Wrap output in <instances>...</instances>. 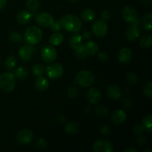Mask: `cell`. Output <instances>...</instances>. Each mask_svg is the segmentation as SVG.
Instances as JSON below:
<instances>
[{"label":"cell","instance_id":"cell-19","mask_svg":"<svg viewBox=\"0 0 152 152\" xmlns=\"http://www.w3.org/2000/svg\"><path fill=\"white\" fill-rule=\"evenodd\" d=\"M49 87V82L43 77H37L35 82V88L39 91H44Z\"/></svg>","mask_w":152,"mask_h":152},{"label":"cell","instance_id":"cell-50","mask_svg":"<svg viewBox=\"0 0 152 152\" xmlns=\"http://www.w3.org/2000/svg\"><path fill=\"white\" fill-rule=\"evenodd\" d=\"M69 1H79V0H69Z\"/></svg>","mask_w":152,"mask_h":152},{"label":"cell","instance_id":"cell-45","mask_svg":"<svg viewBox=\"0 0 152 152\" xmlns=\"http://www.w3.org/2000/svg\"><path fill=\"white\" fill-rule=\"evenodd\" d=\"M137 142L138 144H140V145H143L145 142V137L141 134L137 135Z\"/></svg>","mask_w":152,"mask_h":152},{"label":"cell","instance_id":"cell-44","mask_svg":"<svg viewBox=\"0 0 152 152\" xmlns=\"http://www.w3.org/2000/svg\"><path fill=\"white\" fill-rule=\"evenodd\" d=\"M98 58H99L101 61L104 62V61H106L107 59H108V55L105 52L102 51L99 53V54H98Z\"/></svg>","mask_w":152,"mask_h":152},{"label":"cell","instance_id":"cell-22","mask_svg":"<svg viewBox=\"0 0 152 152\" xmlns=\"http://www.w3.org/2000/svg\"><path fill=\"white\" fill-rule=\"evenodd\" d=\"M65 131L68 134L75 135L80 131V126L75 122H71L65 126Z\"/></svg>","mask_w":152,"mask_h":152},{"label":"cell","instance_id":"cell-5","mask_svg":"<svg viewBox=\"0 0 152 152\" xmlns=\"http://www.w3.org/2000/svg\"><path fill=\"white\" fill-rule=\"evenodd\" d=\"M45 71L49 78L51 80H56L60 78L63 75L64 69L60 64L53 63L46 67Z\"/></svg>","mask_w":152,"mask_h":152},{"label":"cell","instance_id":"cell-33","mask_svg":"<svg viewBox=\"0 0 152 152\" xmlns=\"http://www.w3.org/2000/svg\"><path fill=\"white\" fill-rule=\"evenodd\" d=\"M96 114L99 117H106L108 115V110L104 105H99L95 110Z\"/></svg>","mask_w":152,"mask_h":152},{"label":"cell","instance_id":"cell-20","mask_svg":"<svg viewBox=\"0 0 152 152\" xmlns=\"http://www.w3.org/2000/svg\"><path fill=\"white\" fill-rule=\"evenodd\" d=\"M85 48H86V51L87 53V55H90V56H93V55L96 54L98 50H99L98 45L95 42L93 41L88 42L85 45Z\"/></svg>","mask_w":152,"mask_h":152},{"label":"cell","instance_id":"cell-30","mask_svg":"<svg viewBox=\"0 0 152 152\" xmlns=\"http://www.w3.org/2000/svg\"><path fill=\"white\" fill-rule=\"evenodd\" d=\"M28 76V71H27L25 67H19L15 71L14 77L18 80H25Z\"/></svg>","mask_w":152,"mask_h":152},{"label":"cell","instance_id":"cell-42","mask_svg":"<svg viewBox=\"0 0 152 152\" xmlns=\"http://www.w3.org/2000/svg\"><path fill=\"white\" fill-rule=\"evenodd\" d=\"M37 146L39 148H45L47 147V142L42 138H40L37 140Z\"/></svg>","mask_w":152,"mask_h":152},{"label":"cell","instance_id":"cell-15","mask_svg":"<svg viewBox=\"0 0 152 152\" xmlns=\"http://www.w3.org/2000/svg\"><path fill=\"white\" fill-rule=\"evenodd\" d=\"M106 94L111 99L117 100L121 98V89L115 85H110L106 89Z\"/></svg>","mask_w":152,"mask_h":152},{"label":"cell","instance_id":"cell-7","mask_svg":"<svg viewBox=\"0 0 152 152\" xmlns=\"http://www.w3.org/2000/svg\"><path fill=\"white\" fill-rule=\"evenodd\" d=\"M41 57L44 62L47 63L53 62L57 57V51L52 45H47L42 48L41 51Z\"/></svg>","mask_w":152,"mask_h":152},{"label":"cell","instance_id":"cell-31","mask_svg":"<svg viewBox=\"0 0 152 152\" xmlns=\"http://www.w3.org/2000/svg\"><path fill=\"white\" fill-rule=\"evenodd\" d=\"M45 68L40 64H35L32 67V73L35 77H39L43 75L45 73Z\"/></svg>","mask_w":152,"mask_h":152},{"label":"cell","instance_id":"cell-1","mask_svg":"<svg viewBox=\"0 0 152 152\" xmlns=\"http://www.w3.org/2000/svg\"><path fill=\"white\" fill-rule=\"evenodd\" d=\"M62 28L70 32L77 33L81 29L82 22L79 17L73 14L65 15L59 20Z\"/></svg>","mask_w":152,"mask_h":152},{"label":"cell","instance_id":"cell-23","mask_svg":"<svg viewBox=\"0 0 152 152\" xmlns=\"http://www.w3.org/2000/svg\"><path fill=\"white\" fill-rule=\"evenodd\" d=\"M64 41V36L62 35L60 33H55V34H52L51 37H50V39H49V42H50V44L52 45L58 46L60 45Z\"/></svg>","mask_w":152,"mask_h":152},{"label":"cell","instance_id":"cell-13","mask_svg":"<svg viewBox=\"0 0 152 152\" xmlns=\"http://www.w3.org/2000/svg\"><path fill=\"white\" fill-rule=\"evenodd\" d=\"M88 101L92 105H97L100 102L101 98H102V94H101L100 90L97 88H91L87 92Z\"/></svg>","mask_w":152,"mask_h":152},{"label":"cell","instance_id":"cell-48","mask_svg":"<svg viewBox=\"0 0 152 152\" xmlns=\"http://www.w3.org/2000/svg\"><path fill=\"white\" fill-rule=\"evenodd\" d=\"M124 152H137V150L135 149V148H126V149L123 150Z\"/></svg>","mask_w":152,"mask_h":152},{"label":"cell","instance_id":"cell-36","mask_svg":"<svg viewBox=\"0 0 152 152\" xmlns=\"http://www.w3.org/2000/svg\"><path fill=\"white\" fill-rule=\"evenodd\" d=\"M79 94V88L76 86H71L68 89V96L71 99L77 97Z\"/></svg>","mask_w":152,"mask_h":152},{"label":"cell","instance_id":"cell-46","mask_svg":"<svg viewBox=\"0 0 152 152\" xmlns=\"http://www.w3.org/2000/svg\"><path fill=\"white\" fill-rule=\"evenodd\" d=\"M6 4H7V0H0V11H1L5 7Z\"/></svg>","mask_w":152,"mask_h":152},{"label":"cell","instance_id":"cell-2","mask_svg":"<svg viewBox=\"0 0 152 152\" xmlns=\"http://www.w3.org/2000/svg\"><path fill=\"white\" fill-rule=\"evenodd\" d=\"M24 39L28 45L37 44L42 39V32L38 27L31 26L25 31Z\"/></svg>","mask_w":152,"mask_h":152},{"label":"cell","instance_id":"cell-28","mask_svg":"<svg viewBox=\"0 0 152 152\" xmlns=\"http://www.w3.org/2000/svg\"><path fill=\"white\" fill-rule=\"evenodd\" d=\"M74 54L77 56V58L80 59H83L86 58L87 56V53L86 51V48H85V45H80L78 47L74 48Z\"/></svg>","mask_w":152,"mask_h":152},{"label":"cell","instance_id":"cell-26","mask_svg":"<svg viewBox=\"0 0 152 152\" xmlns=\"http://www.w3.org/2000/svg\"><path fill=\"white\" fill-rule=\"evenodd\" d=\"M152 43V37L150 34H145L143 37H141L140 41V45L143 48H148L151 46Z\"/></svg>","mask_w":152,"mask_h":152},{"label":"cell","instance_id":"cell-49","mask_svg":"<svg viewBox=\"0 0 152 152\" xmlns=\"http://www.w3.org/2000/svg\"><path fill=\"white\" fill-rule=\"evenodd\" d=\"M142 1L145 4H150L151 2V0H142Z\"/></svg>","mask_w":152,"mask_h":152},{"label":"cell","instance_id":"cell-32","mask_svg":"<svg viewBox=\"0 0 152 152\" xmlns=\"http://www.w3.org/2000/svg\"><path fill=\"white\" fill-rule=\"evenodd\" d=\"M26 5L30 10L35 11V10H38V8L39 7V0H27Z\"/></svg>","mask_w":152,"mask_h":152},{"label":"cell","instance_id":"cell-27","mask_svg":"<svg viewBox=\"0 0 152 152\" xmlns=\"http://www.w3.org/2000/svg\"><path fill=\"white\" fill-rule=\"evenodd\" d=\"M151 22H152V14L151 13H146V14L142 17V27H143L145 30H147V31H151Z\"/></svg>","mask_w":152,"mask_h":152},{"label":"cell","instance_id":"cell-16","mask_svg":"<svg viewBox=\"0 0 152 152\" xmlns=\"http://www.w3.org/2000/svg\"><path fill=\"white\" fill-rule=\"evenodd\" d=\"M19 58L24 62H28L33 56V49L29 45H23L19 50Z\"/></svg>","mask_w":152,"mask_h":152},{"label":"cell","instance_id":"cell-18","mask_svg":"<svg viewBox=\"0 0 152 152\" xmlns=\"http://www.w3.org/2000/svg\"><path fill=\"white\" fill-rule=\"evenodd\" d=\"M17 22L21 25H25L28 24L31 19V13L28 12V10H21L18 13L17 16Z\"/></svg>","mask_w":152,"mask_h":152},{"label":"cell","instance_id":"cell-47","mask_svg":"<svg viewBox=\"0 0 152 152\" xmlns=\"http://www.w3.org/2000/svg\"><path fill=\"white\" fill-rule=\"evenodd\" d=\"M91 33L89 31H86L83 35V38L86 39H91Z\"/></svg>","mask_w":152,"mask_h":152},{"label":"cell","instance_id":"cell-35","mask_svg":"<svg viewBox=\"0 0 152 152\" xmlns=\"http://www.w3.org/2000/svg\"><path fill=\"white\" fill-rule=\"evenodd\" d=\"M126 81L129 84H135V83H137V77L136 74L133 72H129L126 74Z\"/></svg>","mask_w":152,"mask_h":152},{"label":"cell","instance_id":"cell-10","mask_svg":"<svg viewBox=\"0 0 152 152\" xmlns=\"http://www.w3.org/2000/svg\"><path fill=\"white\" fill-rule=\"evenodd\" d=\"M123 19L129 23H132L138 19V14L136 9L132 6H126L122 11Z\"/></svg>","mask_w":152,"mask_h":152},{"label":"cell","instance_id":"cell-39","mask_svg":"<svg viewBox=\"0 0 152 152\" xmlns=\"http://www.w3.org/2000/svg\"><path fill=\"white\" fill-rule=\"evenodd\" d=\"M122 104H123V106L126 108V109H129L130 108H132V105H133V102L131 99L129 98H125L123 99V100L122 101Z\"/></svg>","mask_w":152,"mask_h":152},{"label":"cell","instance_id":"cell-14","mask_svg":"<svg viewBox=\"0 0 152 152\" xmlns=\"http://www.w3.org/2000/svg\"><path fill=\"white\" fill-rule=\"evenodd\" d=\"M111 121L117 125L123 124L127 119V114L122 109H117L113 111L111 116Z\"/></svg>","mask_w":152,"mask_h":152},{"label":"cell","instance_id":"cell-9","mask_svg":"<svg viewBox=\"0 0 152 152\" xmlns=\"http://www.w3.org/2000/svg\"><path fill=\"white\" fill-rule=\"evenodd\" d=\"M93 150L95 152H112L114 151V148L111 142L105 140H100L94 142Z\"/></svg>","mask_w":152,"mask_h":152},{"label":"cell","instance_id":"cell-3","mask_svg":"<svg viewBox=\"0 0 152 152\" xmlns=\"http://www.w3.org/2000/svg\"><path fill=\"white\" fill-rule=\"evenodd\" d=\"M15 77L10 72H4L0 75V88L4 91L11 92L15 87Z\"/></svg>","mask_w":152,"mask_h":152},{"label":"cell","instance_id":"cell-41","mask_svg":"<svg viewBox=\"0 0 152 152\" xmlns=\"http://www.w3.org/2000/svg\"><path fill=\"white\" fill-rule=\"evenodd\" d=\"M144 131H145V129H144L143 126H140V125H137V126H136L133 129V132L136 135L141 134H142V132H143Z\"/></svg>","mask_w":152,"mask_h":152},{"label":"cell","instance_id":"cell-21","mask_svg":"<svg viewBox=\"0 0 152 152\" xmlns=\"http://www.w3.org/2000/svg\"><path fill=\"white\" fill-rule=\"evenodd\" d=\"M81 17L83 21L87 22H90L93 21L96 17L94 11L91 8H86L82 11Z\"/></svg>","mask_w":152,"mask_h":152},{"label":"cell","instance_id":"cell-17","mask_svg":"<svg viewBox=\"0 0 152 152\" xmlns=\"http://www.w3.org/2000/svg\"><path fill=\"white\" fill-rule=\"evenodd\" d=\"M132 58V52L128 48H123L119 51L118 59L121 63L128 64Z\"/></svg>","mask_w":152,"mask_h":152},{"label":"cell","instance_id":"cell-43","mask_svg":"<svg viewBox=\"0 0 152 152\" xmlns=\"http://www.w3.org/2000/svg\"><path fill=\"white\" fill-rule=\"evenodd\" d=\"M101 17H102V20H108L111 18V13L110 11H108V10H105L102 12L101 13Z\"/></svg>","mask_w":152,"mask_h":152},{"label":"cell","instance_id":"cell-24","mask_svg":"<svg viewBox=\"0 0 152 152\" xmlns=\"http://www.w3.org/2000/svg\"><path fill=\"white\" fill-rule=\"evenodd\" d=\"M82 41H83V37L79 34H74L70 38L68 43H69V45L74 49L82 44Z\"/></svg>","mask_w":152,"mask_h":152},{"label":"cell","instance_id":"cell-40","mask_svg":"<svg viewBox=\"0 0 152 152\" xmlns=\"http://www.w3.org/2000/svg\"><path fill=\"white\" fill-rule=\"evenodd\" d=\"M50 27H51V29L53 30V31H56V32H57V31H59L61 29H62V27H61L59 21L53 20V23L51 24Z\"/></svg>","mask_w":152,"mask_h":152},{"label":"cell","instance_id":"cell-34","mask_svg":"<svg viewBox=\"0 0 152 152\" xmlns=\"http://www.w3.org/2000/svg\"><path fill=\"white\" fill-rule=\"evenodd\" d=\"M9 39L13 42H20L22 40V37L19 33L14 31L9 34Z\"/></svg>","mask_w":152,"mask_h":152},{"label":"cell","instance_id":"cell-6","mask_svg":"<svg viewBox=\"0 0 152 152\" xmlns=\"http://www.w3.org/2000/svg\"><path fill=\"white\" fill-rule=\"evenodd\" d=\"M126 38L129 41H135L137 39L139 38L140 35V22L136 20L135 22L130 23L129 28L126 30Z\"/></svg>","mask_w":152,"mask_h":152},{"label":"cell","instance_id":"cell-29","mask_svg":"<svg viewBox=\"0 0 152 152\" xmlns=\"http://www.w3.org/2000/svg\"><path fill=\"white\" fill-rule=\"evenodd\" d=\"M16 62H17V59L14 56L11 55V56H9L6 59L5 62H4V66L7 68V70H13L14 69L16 65Z\"/></svg>","mask_w":152,"mask_h":152},{"label":"cell","instance_id":"cell-8","mask_svg":"<svg viewBox=\"0 0 152 152\" xmlns=\"http://www.w3.org/2000/svg\"><path fill=\"white\" fill-rule=\"evenodd\" d=\"M92 32L96 37H104L108 34V25L104 20H97L92 25Z\"/></svg>","mask_w":152,"mask_h":152},{"label":"cell","instance_id":"cell-25","mask_svg":"<svg viewBox=\"0 0 152 152\" xmlns=\"http://www.w3.org/2000/svg\"><path fill=\"white\" fill-rule=\"evenodd\" d=\"M142 126L144 129L148 133H151L152 132V116L151 114L145 116L142 120Z\"/></svg>","mask_w":152,"mask_h":152},{"label":"cell","instance_id":"cell-4","mask_svg":"<svg viewBox=\"0 0 152 152\" xmlns=\"http://www.w3.org/2000/svg\"><path fill=\"white\" fill-rule=\"evenodd\" d=\"M94 82V76L89 71H81L76 76V83L83 88L89 87Z\"/></svg>","mask_w":152,"mask_h":152},{"label":"cell","instance_id":"cell-12","mask_svg":"<svg viewBox=\"0 0 152 152\" xmlns=\"http://www.w3.org/2000/svg\"><path fill=\"white\" fill-rule=\"evenodd\" d=\"M34 139V134L28 129H22L16 135V141L22 145L30 143Z\"/></svg>","mask_w":152,"mask_h":152},{"label":"cell","instance_id":"cell-11","mask_svg":"<svg viewBox=\"0 0 152 152\" xmlns=\"http://www.w3.org/2000/svg\"><path fill=\"white\" fill-rule=\"evenodd\" d=\"M53 20L54 19H53V16L50 13H45V12L39 13L37 16V17H36L37 23L39 26L42 27V28H48V27H50L51 24L53 23Z\"/></svg>","mask_w":152,"mask_h":152},{"label":"cell","instance_id":"cell-37","mask_svg":"<svg viewBox=\"0 0 152 152\" xmlns=\"http://www.w3.org/2000/svg\"><path fill=\"white\" fill-rule=\"evenodd\" d=\"M143 94L147 97L151 98L152 96V86L151 82H147L143 88Z\"/></svg>","mask_w":152,"mask_h":152},{"label":"cell","instance_id":"cell-38","mask_svg":"<svg viewBox=\"0 0 152 152\" xmlns=\"http://www.w3.org/2000/svg\"><path fill=\"white\" fill-rule=\"evenodd\" d=\"M100 132L101 134L104 136H109L111 134V129L108 126H106V125H104L101 127L100 129Z\"/></svg>","mask_w":152,"mask_h":152}]
</instances>
